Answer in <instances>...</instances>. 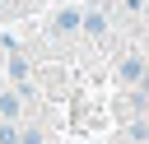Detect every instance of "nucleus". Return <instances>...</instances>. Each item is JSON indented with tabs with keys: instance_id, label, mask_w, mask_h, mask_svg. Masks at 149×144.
<instances>
[{
	"instance_id": "6",
	"label": "nucleus",
	"mask_w": 149,
	"mask_h": 144,
	"mask_svg": "<svg viewBox=\"0 0 149 144\" xmlns=\"http://www.w3.org/2000/svg\"><path fill=\"white\" fill-rule=\"evenodd\" d=\"M19 144H47V135L37 125H28V130H19Z\"/></svg>"
},
{
	"instance_id": "5",
	"label": "nucleus",
	"mask_w": 149,
	"mask_h": 144,
	"mask_svg": "<svg viewBox=\"0 0 149 144\" xmlns=\"http://www.w3.org/2000/svg\"><path fill=\"white\" fill-rule=\"evenodd\" d=\"M0 144H19V125L14 121H0Z\"/></svg>"
},
{
	"instance_id": "3",
	"label": "nucleus",
	"mask_w": 149,
	"mask_h": 144,
	"mask_svg": "<svg viewBox=\"0 0 149 144\" xmlns=\"http://www.w3.org/2000/svg\"><path fill=\"white\" fill-rule=\"evenodd\" d=\"M84 37H93V42H102L107 37V9H84V28H79Z\"/></svg>"
},
{
	"instance_id": "2",
	"label": "nucleus",
	"mask_w": 149,
	"mask_h": 144,
	"mask_svg": "<svg viewBox=\"0 0 149 144\" xmlns=\"http://www.w3.org/2000/svg\"><path fill=\"white\" fill-rule=\"evenodd\" d=\"M116 79H121V84H130V88H140V84L149 79V60H144L140 51H126V56L116 60Z\"/></svg>"
},
{
	"instance_id": "7",
	"label": "nucleus",
	"mask_w": 149,
	"mask_h": 144,
	"mask_svg": "<svg viewBox=\"0 0 149 144\" xmlns=\"http://www.w3.org/2000/svg\"><path fill=\"white\" fill-rule=\"evenodd\" d=\"M144 9V0H126V14H140Z\"/></svg>"
},
{
	"instance_id": "4",
	"label": "nucleus",
	"mask_w": 149,
	"mask_h": 144,
	"mask_svg": "<svg viewBox=\"0 0 149 144\" xmlns=\"http://www.w3.org/2000/svg\"><path fill=\"white\" fill-rule=\"evenodd\" d=\"M19 111H23V93L19 88H5L0 93V121H19Z\"/></svg>"
},
{
	"instance_id": "1",
	"label": "nucleus",
	"mask_w": 149,
	"mask_h": 144,
	"mask_svg": "<svg viewBox=\"0 0 149 144\" xmlns=\"http://www.w3.org/2000/svg\"><path fill=\"white\" fill-rule=\"evenodd\" d=\"M79 28H84V9H79V5H61V9L47 19V37H56V42L74 37Z\"/></svg>"
}]
</instances>
